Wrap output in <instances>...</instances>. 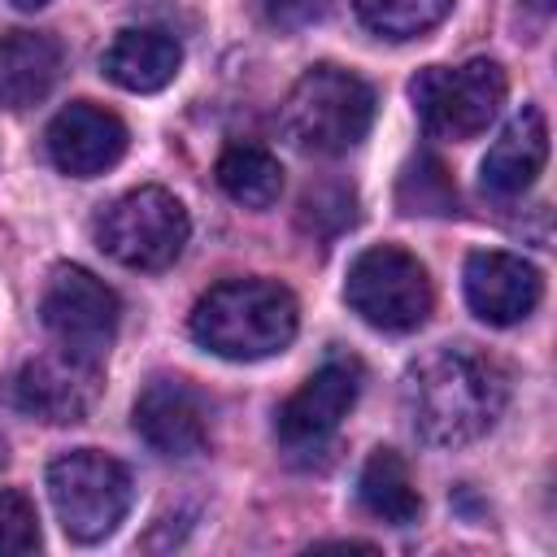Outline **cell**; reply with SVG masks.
Wrapping results in <instances>:
<instances>
[{
  "label": "cell",
  "mask_w": 557,
  "mask_h": 557,
  "mask_svg": "<svg viewBox=\"0 0 557 557\" xmlns=\"http://www.w3.org/2000/svg\"><path fill=\"white\" fill-rule=\"evenodd\" d=\"M400 400L418 440L435 448H461L500 422L509 405V374L466 344H444L405 370Z\"/></svg>",
  "instance_id": "1"
},
{
  "label": "cell",
  "mask_w": 557,
  "mask_h": 557,
  "mask_svg": "<svg viewBox=\"0 0 557 557\" xmlns=\"http://www.w3.org/2000/svg\"><path fill=\"white\" fill-rule=\"evenodd\" d=\"M187 326L222 361H265L296 339L300 305L274 278H226L196 300Z\"/></svg>",
  "instance_id": "2"
},
{
  "label": "cell",
  "mask_w": 557,
  "mask_h": 557,
  "mask_svg": "<svg viewBox=\"0 0 557 557\" xmlns=\"http://www.w3.org/2000/svg\"><path fill=\"white\" fill-rule=\"evenodd\" d=\"M278 126L300 152L339 157L370 135L374 87L344 65H331V61L309 65L292 83V91L278 109Z\"/></svg>",
  "instance_id": "3"
},
{
  "label": "cell",
  "mask_w": 557,
  "mask_h": 557,
  "mask_svg": "<svg viewBox=\"0 0 557 557\" xmlns=\"http://www.w3.org/2000/svg\"><path fill=\"white\" fill-rule=\"evenodd\" d=\"M135 496L131 470L100 448H70L48 461V500L74 544H100L117 531Z\"/></svg>",
  "instance_id": "4"
},
{
  "label": "cell",
  "mask_w": 557,
  "mask_h": 557,
  "mask_svg": "<svg viewBox=\"0 0 557 557\" xmlns=\"http://www.w3.org/2000/svg\"><path fill=\"white\" fill-rule=\"evenodd\" d=\"M187 235H191V218L183 200L165 187H135L109 200L91 222L96 248L126 270L174 265L187 248Z\"/></svg>",
  "instance_id": "5"
},
{
  "label": "cell",
  "mask_w": 557,
  "mask_h": 557,
  "mask_svg": "<svg viewBox=\"0 0 557 557\" xmlns=\"http://www.w3.org/2000/svg\"><path fill=\"white\" fill-rule=\"evenodd\" d=\"M344 300L366 326L387 335H409L431 318L435 292L426 265L413 252H405L400 244H370L348 265Z\"/></svg>",
  "instance_id": "6"
},
{
  "label": "cell",
  "mask_w": 557,
  "mask_h": 557,
  "mask_svg": "<svg viewBox=\"0 0 557 557\" xmlns=\"http://www.w3.org/2000/svg\"><path fill=\"white\" fill-rule=\"evenodd\" d=\"M505 70L487 57L466 65H426L409 78V100L426 135L435 139H474L483 135L505 104Z\"/></svg>",
  "instance_id": "7"
},
{
  "label": "cell",
  "mask_w": 557,
  "mask_h": 557,
  "mask_svg": "<svg viewBox=\"0 0 557 557\" xmlns=\"http://www.w3.org/2000/svg\"><path fill=\"white\" fill-rule=\"evenodd\" d=\"M39 322L52 335L57 348L104 366V357H109V348L117 339V326H122V300L91 270L57 265L48 274L44 300H39Z\"/></svg>",
  "instance_id": "8"
},
{
  "label": "cell",
  "mask_w": 557,
  "mask_h": 557,
  "mask_svg": "<svg viewBox=\"0 0 557 557\" xmlns=\"http://www.w3.org/2000/svg\"><path fill=\"white\" fill-rule=\"evenodd\" d=\"M361 392V366L357 357H331L322 361L283 405L274 418V435L278 448L292 461H313L331 448L339 422L348 418V409L357 405Z\"/></svg>",
  "instance_id": "9"
},
{
  "label": "cell",
  "mask_w": 557,
  "mask_h": 557,
  "mask_svg": "<svg viewBox=\"0 0 557 557\" xmlns=\"http://www.w3.org/2000/svg\"><path fill=\"white\" fill-rule=\"evenodd\" d=\"M96 400H100V366L65 348L30 357L9 383V405L48 426L83 422L96 409Z\"/></svg>",
  "instance_id": "10"
},
{
  "label": "cell",
  "mask_w": 557,
  "mask_h": 557,
  "mask_svg": "<svg viewBox=\"0 0 557 557\" xmlns=\"http://www.w3.org/2000/svg\"><path fill=\"white\" fill-rule=\"evenodd\" d=\"M131 422L139 440L161 457H196L209 444V405L187 379H152L135 396Z\"/></svg>",
  "instance_id": "11"
},
{
  "label": "cell",
  "mask_w": 557,
  "mask_h": 557,
  "mask_svg": "<svg viewBox=\"0 0 557 557\" xmlns=\"http://www.w3.org/2000/svg\"><path fill=\"white\" fill-rule=\"evenodd\" d=\"M126 144H131L126 122L91 100H74L48 122V157L70 178H96L113 170L126 157Z\"/></svg>",
  "instance_id": "12"
},
{
  "label": "cell",
  "mask_w": 557,
  "mask_h": 557,
  "mask_svg": "<svg viewBox=\"0 0 557 557\" xmlns=\"http://www.w3.org/2000/svg\"><path fill=\"white\" fill-rule=\"evenodd\" d=\"M461 287H466L470 313L483 318L487 326H513V322L531 318V309L544 296L540 270L527 257L500 252V248L470 252L466 270H461Z\"/></svg>",
  "instance_id": "13"
},
{
  "label": "cell",
  "mask_w": 557,
  "mask_h": 557,
  "mask_svg": "<svg viewBox=\"0 0 557 557\" xmlns=\"http://www.w3.org/2000/svg\"><path fill=\"white\" fill-rule=\"evenodd\" d=\"M544 161H548V117L540 104H522L492 139L479 165V183L492 200H518L535 183Z\"/></svg>",
  "instance_id": "14"
},
{
  "label": "cell",
  "mask_w": 557,
  "mask_h": 557,
  "mask_svg": "<svg viewBox=\"0 0 557 557\" xmlns=\"http://www.w3.org/2000/svg\"><path fill=\"white\" fill-rule=\"evenodd\" d=\"M100 70L109 83H117L122 91H161L178 78L183 70V44L165 30L152 26H126L113 35V44L100 57Z\"/></svg>",
  "instance_id": "15"
},
{
  "label": "cell",
  "mask_w": 557,
  "mask_h": 557,
  "mask_svg": "<svg viewBox=\"0 0 557 557\" xmlns=\"http://www.w3.org/2000/svg\"><path fill=\"white\" fill-rule=\"evenodd\" d=\"M61 44L39 30L0 35V109L39 104L61 78Z\"/></svg>",
  "instance_id": "16"
},
{
  "label": "cell",
  "mask_w": 557,
  "mask_h": 557,
  "mask_svg": "<svg viewBox=\"0 0 557 557\" xmlns=\"http://www.w3.org/2000/svg\"><path fill=\"white\" fill-rule=\"evenodd\" d=\"M357 500L370 518L392 522V527H409L422 513V496H418L413 474L396 448H374L366 457L361 479H357Z\"/></svg>",
  "instance_id": "17"
},
{
  "label": "cell",
  "mask_w": 557,
  "mask_h": 557,
  "mask_svg": "<svg viewBox=\"0 0 557 557\" xmlns=\"http://www.w3.org/2000/svg\"><path fill=\"white\" fill-rule=\"evenodd\" d=\"M213 178L218 187L244 205V209H270L283 191V165L270 148L261 144H248V139H235L222 148L218 165H213Z\"/></svg>",
  "instance_id": "18"
},
{
  "label": "cell",
  "mask_w": 557,
  "mask_h": 557,
  "mask_svg": "<svg viewBox=\"0 0 557 557\" xmlns=\"http://www.w3.org/2000/svg\"><path fill=\"white\" fill-rule=\"evenodd\" d=\"M352 9L383 39H418L448 17L453 0H352Z\"/></svg>",
  "instance_id": "19"
},
{
  "label": "cell",
  "mask_w": 557,
  "mask_h": 557,
  "mask_svg": "<svg viewBox=\"0 0 557 557\" xmlns=\"http://www.w3.org/2000/svg\"><path fill=\"white\" fill-rule=\"evenodd\" d=\"M396 205H400V213H431V218L453 213L457 209V187H453V174L444 170V161L431 157V152L413 157L400 170Z\"/></svg>",
  "instance_id": "20"
},
{
  "label": "cell",
  "mask_w": 557,
  "mask_h": 557,
  "mask_svg": "<svg viewBox=\"0 0 557 557\" xmlns=\"http://www.w3.org/2000/svg\"><path fill=\"white\" fill-rule=\"evenodd\" d=\"M352 222H357V196H352V187L326 183V187H309L305 191V200H300V226L313 231L318 239H331V235H339Z\"/></svg>",
  "instance_id": "21"
},
{
  "label": "cell",
  "mask_w": 557,
  "mask_h": 557,
  "mask_svg": "<svg viewBox=\"0 0 557 557\" xmlns=\"http://www.w3.org/2000/svg\"><path fill=\"white\" fill-rule=\"evenodd\" d=\"M39 513L22 492H0V553H35Z\"/></svg>",
  "instance_id": "22"
},
{
  "label": "cell",
  "mask_w": 557,
  "mask_h": 557,
  "mask_svg": "<svg viewBox=\"0 0 557 557\" xmlns=\"http://www.w3.org/2000/svg\"><path fill=\"white\" fill-rule=\"evenodd\" d=\"M326 9H331V0H261L265 22L278 30H305V26L322 22Z\"/></svg>",
  "instance_id": "23"
},
{
  "label": "cell",
  "mask_w": 557,
  "mask_h": 557,
  "mask_svg": "<svg viewBox=\"0 0 557 557\" xmlns=\"http://www.w3.org/2000/svg\"><path fill=\"white\" fill-rule=\"evenodd\" d=\"M13 4H17V9H44L48 0H13Z\"/></svg>",
  "instance_id": "24"
},
{
  "label": "cell",
  "mask_w": 557,
  "mask_h": 557,
  "mask_svg": "<svg viewBox=\"0 0 557 557\" xmlns=\"http://www.w3.org/2000/svg\"><path fill=\"white\" fill-rule=\"evenodd\" d=\"M531 4H535V9H544V13L553 9V0H531Z\"/></svg>",
  "instance_id": "25"
}]
</instances>
